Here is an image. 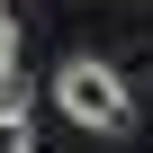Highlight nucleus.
<instances>
[{
  "label": "nucleus",
  "instance_id": "nucleus-2",
  "mask_svg": "<svg viewBox=\"0 0 153 153\" xmlns=\"http://www.w3.org/2000/svg\"><path fill=\"white\" fill-rule=\"evenodd\" d=\"M0 153H36V117H27V72H0Z\"/></svg>",
  "mask_w": 153,
  "mask_h": 153
},
{
  "label": "nucleus",
  "instance_id": "nucleus-1",
  "mask_svg": "<svg viewBox=\"0 0 153 153\" xmlns=\"http://www.w3.org/2000/svg\"><path fill=\"white\" fill-rule=\"evenodd\" d=\"M54 108H63L72 126H90V135H126V126H135L126 81H117L108 63H90V54H72V63L54 72Z\"/></svg>",
  "mask_w": 153,
  "mask_h": 153
},
{
  "label": "nucleus",
  "instance_id": "nucleus-3",
  "mask_svg": "<svg viewBox=\"0 0 153 153\" xmlns=\"http://www.w3.org/2000/svg\"><path fill=\"white\" fill-rule=\"evenodd\" d=\"M18 63V27H9V9H0V72Z\"/></svg>",
  "mask_w": 153,
  "mask_h": 153
}]
</instances>
